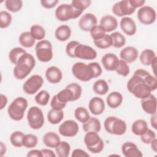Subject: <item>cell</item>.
<instances>
[{"instance_id":"e575fe53","label":"cell","mask_w":157,"mask_h":157,"mask_svg":"<svg viewBox=\"0 0 157 157\" xmlns=\"http://www.w3.org/2000/svg\"><path fill=\"white\" fill-rule=\"evenodd\" d=\"M112 40V47L116 48H120L123 47L126 44V37L121 33L116 31L110 34Z\"/></svg>"},{"instance_id":"ab89813d","label":"cell","mask_w":157,"mask_h":157,"mask_svg":"<svg viewBox=\"0 0 157 157\" xmlns=\"http://www.w3.org/2000/svg\"><path fill=\"white\" fill-rule=\"evenodd\" d=\"M23 5L21 0H6L5 1V6L6 9L13 13L20 11Z\"/></svg>"},{"instance_id":"836d02e7","label":"cell","mask_w":157,"mask_h":157,"mask_svg":"<svg viewBox=\"0 0 157 157\" xmlns=\"http://www.w3.org/2000/svg\"><path fill=\"white\" fill-rule=\"evenodd\" d=\"M93 90L97 94L104 95L109 91V86L105 80L99 79L94 83Z\"/></svg>"},{"instance_id":"9c48e42d","label":"cell","mask_w":157,"mask_h":157,"mask_svg":"<svg viewBox=\"0 0 157 157\" xmlns=\"http://www.w3.org/2000/svg\"><path fill=\"white\" fill-rule=\"evenodd\" d=\"M44 83V78L40 75L34 74L28 78L23 85V91L29 95L36 93L42 87Z\"/></svg>"},{"instance_id":"277c9868","label":"cell","mask_w":157,"mask_h":157,"mask_svg":"<svg viewBox=\"0 0 157 157\" xmlns=\"http://www.w3.org/2000/svg\"><path fill=\"white\" fill-rule=\"evenodd\" d=\"M28 106V101L25 98H16L13 100L7 108V113L9 117L15 121L21 120Z\"/></svg>"},{"instance_id":"6da1fadb","label":"cell","mask_w":157,"mask_h":157,"mask_svg":"<svg viewBox=\"0 0 157 157\" xmlns=\"http://www.w3.org/2000/svg\"><path fill=\"white\" fill-rule=\"evenodd\" d=\"M148 73L150 72L145 69H138L127 82L128 90L137 98L142 99L151 94L152 91L145 79Z\"/></svg>"},{"instance_id":"83f0119b","label":"cell","mask_w":157,"mask_h":157,"mask_svg":"<svg viewBox=\"0 0 157 157\" xmlns=\"http://www.w3.org/2000/svg\"><path fill=\"white\" fill-rule=\"evenodd\" d=\"M71 29L66 25L59 26L55 31V36L57 40L61 42H64L68 40L71 36Z\"/></svg>"},{"instance_id":"ee69618b","label":"cell","mask_w":157,"mask_h":157,"mask_svg":"<svg viewBox=\"0 0 157 157\" xmlns=\"http://www.w3.org/2000/svg\"><path fill=\"white\" fill-rule=\"evenodd\" d=\"M50 99V94L46 90H42L39 91L34 98L36 102L42 106L46 105Z\"/></svg>"},{"instance_id":"f1b7e54d","label":"cell","mask_w":157,"mask_h":157,"mask_svg":"<svg viewBox=\"0 0 157 157\" xmlns=\"http://www.w3.org/2000/svg\"><path fill=\"white\" fill-rule=\"evenodd\" d=\"M82 129L85 132L90 131L99 132L101 129V121L96 117H90L87 121L83 123Z\"/></svg>"},{"instance_id":"7a4b0ae2","label":"cell","mask_w":157,"mask_h":157,"mask_svg":"<svg viewBox=\"0 0 157 157\" xmlns=\"http://www.w3.org/2000/svg\"><path fill=\"white\" fill-rule=\"evenodd\" d=\"M35 65L36 60L34 56L29 53H25L15 65L13 71L14 77L18 80L25 78L32 71Z\"/></svg>"},{"instance_id":"7bdbcfd3","label":"cell","mask_w":157,"mask_h":157,"mask_svg":"<svg viewBox=\"0 0 157 157\" xmlns=\"http://www.w3.org/2000/svg\"><path fill=\"white\" fill-rule=\"evenodd\" d=\"M26 52V51L23 48H21V47L13 48L9 53V59L12 64L15 65L18 59L20 58V56Z\"/></svg>"},{"instance_id":"74e56055","label":"cell","mask_w":157,"mask_h":157,"mask_svg":"<svg viewBox=\"0 0 157 157\" xmlns=\"http://www.w3.org/2000/svg\"><path fill=\"white\" fill-rule=\"evenodd\" d=\"M74 117L78 121L82 123L87 121L91 117L88 110L84 107H77L74 111Z\"/></svg>"},{"instance_id":"d4e9b609","label":"cell","mask_w":157,"mask_h":157,"mask_svg":"<svg viewBox=\"0 0 157 157\" xmlns=\"http://www.w3.org/2000/svg\"><path fill=\"white\" fill-rule=\"evenodd\" d=\"M91 3L90 0H73L71 5L74 11L75 19L80 17L83 11L91 5Z\"/></svg>"},{"instance_id":"d6986e66","label":"cell","mask_w":157,"mask_h":157,"mask_svg":"<svg viewBox=\"0 0 157 157\" xmlns=\"http://www.w3.org/2000/svg\"><path fill=\"white\" fill-rule=\"evenodd\" d=\"M105 108L104 101L99 97H93L89 101L88 109L90 112L94 115L102 114L104 112Z\"/></svg>"},{"instance_id":"7c38bea8","label":"cell","mask_w":157,"mask_h":157,"mask_svg":"<svg viewBox=\"0 0 157 157\" xmlns=\"http://www.w3.org/2000/svg\"><path fill=\"white\" fill-rule=\"evenodd\" d=\"M79 131V127L76 121L73 120H67L62 123L59 128V133L64 137H72L75 136Z\"/></svg>"},{"instance_id":"ac0fdd59","label":"cell","mask_w":157,"mask_h":157,"mask_svg":"<svg viewBox=\"0 0 157 157\" xmlns=\"http://www.w3.org/2000/svg\"><path fill=\"white\" fill-rule=\"evenodd\" d=\"M120 26L123 32L128 36H133L137 31V26L135 21L129 17H123L120 20Z\"/></svg>"},{"instance_id":"4fadbf2b","label":"cell","mask_w":157,"mask_h":157,"mask_svg":"<svg viewBox=\"0 0 157 157\" xmlns=\"http://www.w3.org/2000/svg\"><path fill=\"white\" fill-rule=\"evenodd\" d=\"M75 56L81 59L93 60L97 57V52L91 47L80 43L75 48Z\"/></svg>"},{"instance_id":"30bf717a","label":"cell","mask_w":157,"mask_h":157,"mask_svg":"<svg viewBox=\"0 0 157 157\" xmlns=\"http://www.w3.org/2000/svg\"><path fill=\"white\" fill-rule=\"evenodd\" d=\"M137 17L143 25H150L155 21L156 12L153 7L148 6H143L138 10Z\"/></svg>"},{"instance_id":"52a82bcc","label":"cell","mask_w":157,"mask_h":157,"mask_svg":"<svg viewBox=\"0 0 157 157\" xmlns=\"http://www.w3.org/2000/svg\"><path fill=\"white\" fill-rule=\"evenodd\" d=\"M35 50L37 59L42 63L49 62L53 58L52 44L48 40H39L35 45Z\"/></svg>"},{"instance_id":"e0dca14e","label":"cell","mask_w":157,"mask_h":157,"mask_svg":"<svg viewBox=\"0 0 157 157\" xmlns=\"http://www.w3.org/2000/svg\"><path fill=\"white\" fill-rule=\"evenodd\" d=\"M45 75L47 81L53 84L60 82L63 78V72L61 70L55 66L48 67L45 71Z\"/></svg>"},{"instance_id":"f35d334b","label":"cell","mask_w":157,"mask_h":157,"mask_svg":"<svg viewBox=\"0 0 157 157\" xmlns=\"http://www.w3.org/2000/svg\"><path fill=\"white\" fill-rule=\"evenodd\" d=\"M25 134L20 131L13 132L10 136V142L11 144L15 147L20 148L23 147V139Z\"/></svg>"},{"instance_id":"f6af8a7d","label":"cell","mask_w":157,"mask_h":157,"mask_svg":"<svg viewBox=\"0 0 157 157\" xmlns=\"http://www.w3.org/2000/svg\"><path fill=\"white\" fill-rule=\"evenodd\" d=\"M12 21L11 14L6 11L2 10L0 12V27L1 28H6L9 27Z\"/></svg>"},{"instance_id":"2e32d148","label":"cell","mask_w":157,"mask_h":157,"mask_svg":"<svg viewBox=\"0 0 157 157\" xmlns=\"http://www.w3.org/2000/svg\"><path fill=\"white\" fill-rule=\"evenodd\" d=\"M120 59L112 53L105 54L101 58V63L104 69L108 71H115L118 66Z\"/></svg>"},{"instance_id":"603a6c76","label":"cell","mask_w":157,"mask_h":157,"mask_svg":"<svg viewBox=\"0 0 157 157\" xmlns=\"http://www.w3.org/2000/svg\"><path fill=\"white\" fill-rule=\"evenodd\" d=\"M117 19L110 15L103 16L100 20L99 25L104 29L105 33H110L115 30L118 27Z\"/></svg>"},{"instance_id":"91938a15","label":"cell","mask_w":157,"mask_h":157,"mask_svg":"<svg viewBox=\"0 0 157 157\" xmlns=\"http://www.w3.org/2000/svg\"><path fill=\"white\" fill-rule=\"evenodd\" d=\"M150 124L152 128H153L155 129H157V121H156V113L151 115L150 118Z\"/></svg>"},{"instance_id":"d6a6232c","label":"cell","mask_w":157,"mask_h":157,"mask_svg":"<svg viewBox=\"0 0 157 157\" xmlns=\"http://www.w3.org/2000/svg\"><path fill=\"white\" fill-rule=\"evenodd\" d=\"M64 118V112L52 109L47 113V120L52 124H57L60 123Z\"/></svg>"},{"instance_id":"bcb514c9","label":"cell","mask_w":157,"mask_h":157,"mask_svg":"<svg viewBox=\"0 0 157 157\" xmlns=\"http://www.w3.org/2000/svg\"><path fill=\"white\" fill-rule=\"evenodd\" d=\"M90 36L94 40H98L106 34L104 29L100 25H96L93 26L90 31Z\"/></svg>"},{"instance_id":"8fae6325","label":"cell","mask_w":157,"mask_h":157,"mask_svg":"<svg viewBox=\"0 0 157 157\" xmlns=\"http://www.w3.org/2000/svg\"><path fill=\"white\" fill-rule=\"evenodd\" d=\"M112 10L114 15L120 17H124L134 13L136 9L131 5L129 0H123L116 2L113 6Z\"/></svg>"},{"instance_id":"6f0895ef","label":"cell","mask_w":157,"mask_h":157,"mask_svg":"<svg viewBox=\"0 0 157 157\" xmlns=\"http://www.w3.org/2000/svg\"><path fill=\"white\" fill-rule=\"evenodd\" d=\"M129 1L131 5L135 9L142 7L145 2L144 0H129Z\"/></svg>"},{"instance_id":"ba28073f","label":"cell","mask_w":157,"mask_h":157,"mask_svg":"<svg viewBox=\"0 0 157 157\" xmlns=\"http://www.w3.org/2000/svg\"><path fill=\"white\" fill-rule=\"evenodd\" d=\"M27 121L33 129H39L44 124L45 119L42 110L37 106L30 107L27 112Z\"/></svg>"},{"instance_id":"9f6ffc18","label":"cell","mask_w":157,"mask_h":157,"mask_svg":"<svg viewBox=\"0 0 157 157\" xmlns=\"http://www.w3.org/2000/svg\"><path fill=\"white\" fill-rule=\"evenodd\" d=\"M27 157H42L41 150L34 149L29 151L26 155Z\"/></svg>"},{"instance_id":"c3c4849f","label":"cell","mask_w":157,"mask_h":157,"mask_svg":"<svg viewBox=\"0 0 157 157\" xmlns=\"http://www.w3.org/2000/svg\"><path fill=\"white\" fill-rule=\"evenodd\" d=\"M141 141L145 144H150V142L156 138V133L150 129H148L147 131L140 136Z\"/></svg>"},{"instance_id":"44dd1931","label":"cell","mask_w":157,"mask_h":157,"mask_svg":"<svg viewBox=\"0 0 157 157\" xmlns=\"http://www.w3.org/2000/svg\"><path fill=\"white\" fill-rule=\"evenodd\" d=\"M121 59L127 63H131L135 61L139 56L137 49L132 46H127L123 48L120 53Z\"/></svg>"},{"instance_id":"cb8c5ba5","label":"cell","mask_w":157,"mask_h":157,"mask_svg":"<svg viewBox=\"0 0 157 157\" xmlns=\"http://www.w3.org/2000/svg\"><path fill=\"white\" fill-rule=\"evenodd\" d=\"M42 140L46 147L52 148H55L61 142V139L58 134L52 131L45 133L43 136Z\"/></svg>"},{"instance_id":"f5cc1de1","label":"cell","mask_w":157,"mask_h":157,"mask_svg":"<svg viewBox=\"0 0 157 157\" xmlns=\"http://www.w3.org/2000/svg\"><path fill=\"white\" fill-rule=\"evenodd\" d=\"M71 156L72 157H89L90 155L86 151H85L82 149L76 148L73 150Z\"/></svg>"},{"instance_id":"1f68e13d","label":"cell","mask_w":157,"mask_h":157,"mask_svg":"<svg viewBox=\"0 0 157 157\" xmlns=\"http://www.w3.org/2000/svg\"><path fill=\"white\" fill-rule=\"evenodd\" d=\"M18 41L22 47L25 48H31L34 45L36 40L33 38L29 31H25L21 33Z\"/></svg>"},{"instance_id":"5b68a950","label":"cell","mask_w":157,"mask_h":157,"mask_svg":"<svg viewBox=\"0 0 157 157\" xmlns=\"http://www.w3.org/2000/svg\"><path fill=\"white\" fill-rule=\"evenodd\" d=\"M104 127L107 132L117 136L124 134L127 129L126 122L115 116L107 117L104 122Z\"/></svg>"},{"instance_id":"484cf974","label":"cell","mask_w":157,"mask_h":157,"mask_svg":"<svg viewBox=\"0 0 157 157\" xmlns=\"http://www.w3.org/2000/svg\"><path fill=\"white\" fill-rule=\"evenodd\" d=\"M83 140L87 149H88L98 145L102 140V139L98 134V132L90 131L86 132Z\"/></svg>"},{"instance_id":"d590c367","label":"cell","mask_w":157,"mask_h":157,"mask_svg":"<svg viewBox=\"0 0 157 157\" xmlns=\"http://www.w3.org/2000/svg\"><path fill=\"white\" fill-rule=\"evenodd\" d=\"M30 33L35 40H43L46 34L44 28L40 25H34L30 28Z\"/></svg>"},{"instance_id":"4316f807","label":"cell","mask_w":157,"mask_h":157,"mask_svg":"<svg viewBox=\"0 0 157 157\" xmlns=\"http://www.w3.org/2000/svg\"><path fill=\"white\" fill-rule=\"evenodd\" d=\"M123 100V96L120 92L113 91L108 94L106 98V102L109 107L116 109L121 104Z\"/></svg>"},{"instance_id":"5bb4252c","label":"cell","mask_w":157,"mask_h":157,"mask_svg":"<svg viewBox=\"0 0 157 157\" xmlns=\"http://www.w3.org/2000/svg\"><path fill=\"white\" fill-rule=\"evenodd\" d=\"M55 17L60 21H67L75 19L74 11L71 4H62L55 10Z\"/></svg>"},{"instance_id":"db71d44e","label":"cell","mask_w":157,"mask_h":157,"mask_svg":"<svg viewBox=\"0 0 157 157\" xmlns=\"http://www.w3.org/2000/svg\"><path fill=\"white\" fill-rule=\"evenodd\" d=\"M104 148V143L102 140L98 145H96L94 147L88 148V150L89 151H90L91 153H99L103 150Z\"/></svg>"},{"instance_id":"4dcf8cb0","label":"cell","mask_w":157,"mask_h":157,"mask_svg":"<svg viewBox=\"0 0 157 157\" xmlns=\"http://www.w3.org/2000/svg\"><path fill=\"white\" fill-rule=\"evenodd\" d=\"M156 58L155 52L151 49L144 50L139 56L140 63L145 66H150L152 61Z\"/></svg>"},{"instance_id":"680465c9","label":"cell","mask_w":157,"mask_h":157,"mask_svg":"<svg viewBox=\"0 0 157 157\" xmlns=\"http://www.w3.org/2000/svg\"><path fill=\"white\" fill-rule=\"evenodd\" d=\"M0 98H1V105H0V109L2 110L6 105L7 104L8 102V99L6 96H5L3 94H1L0 95Z\"/></svg>"},{"instance_id":"60d3db41","label":"cell","mask_w":157,"mask_h":157,"mask_svg":"<svg viewBox=\"0 0 157 157\" xmlns=\"http://www.w3.org/2000/svg\"><path fill=\"white\" fill-rule=\"evenodd\" d=\"M38 143L37 137L33 134H25L23 139V146L26 148L35 147Z\"/></svg>"},{"instance_id":"7402d4cb","label":"cell","mask_w":157,"mask_h":157,"mask_svg":"<svg viewBox=\"0 0 157 157\" xmlns=\"http://www.w3.org/2000/svg\"><path fill=\"white\" fill-rule=\"evenodd\" d=\"M141 107L147 114L153 115L156 112V98L153 94L141 99Z\"/></svg>"},{"instance_id":"11a10c76","label":"cell","mask_w":157,"mask_h":157,"mask_svg":"<svg viewBox=\"0 0 157 157\" xmlns=\"http://www.w3.org/2000/svg\"><path fill=\"white\" fill-rule=\"evenodd\" d=\"M42 157H56V155L54 151L49 148H44L41 150Z\"/></svg>"},{"instance_id":"7dc6e473","label":"cell","mask_w":157,"mask_h":157,"mask_svg":"<svg viewBox=\"0 0 157 157\" xmlns=\"http://www.w3.org/2000/svg\"><path fill=\"white\" fill-rule=\"evenodd\" d=\"M116 72L123 77L127 76L130 72V69L128 64L122 59H120L119 64L116 69Z\"/></svg>"},{"instance_id":"816d5d0a","label":"cell","mask_w":157,"mask_h":157,"mask_svg":"<svg viewBox=\"0 0 157 157\" xmlns=\"http://www.w3.org/2000/svg\"><path fill=\"white\" fill-rule=\"evenodd\" d=\"M42 6L45 9H52L59 2L58 0H41L40 1Z\"/></svg>"},{"instance_id":"b9f144b4","label":"cell","mask_w":157,"mask_h":157,"mask_svg":"<svg viewBox=\"0 0 157 157\" xmlns=\"http://www.w3.org/2000/svg\"><path fill=\"white\" fill-rule=\"evenodd\" d=\"M93 42L95 46L100 49H106L112 46V40L111 36L110 35L107 34L102 39L98 40H94Z\"/></svg>"},{"instance_id":"9a60e30c","label":"cell","mask_w":157,"mask_h":157,"mask_svg":"<svg viewBox=\"0 0 157 157\" xmlns=\"http://www.w3.org/2000/svg\"><path fill=\"white\" fill-rule=\"evenodd\" d=\"M98 20L96 15L92 13L83 14L78 20V26L83 31L90 32V29L97 25Z\"/></svg>"},{"instance_id":"be15d7a7","label":"cell","mask_w":157,"mask_h":157,"mask_svg":"<svg viewBox=\"0 0 157 157\" xmlns=\"http://www.w3.org/2000/svg\"><path fill=\"white\" fill-rule=\"evenodd\" d=\"M156 59H157V57L152 61V63H151L150 66H151V68L153 69V74L155 75H156V71H155V69H156Z\"/></svg>"},{"instance_id":"ffe728a7","label":"cell","mask_w":157,"mask_h":157,"mask_svg":"<svg viewBox=\"0 0 157 157\" xmlns=\"http://www.w3.org/2000/svg\"><path fill=\"white\" fill-rule=\"evenodd\" d=\"M121 152L125 157H142L143 154L132 142H126L121 146Z\"/></svg>"},{"instance_id":"f546056e","label":"cell","mask_w":157,"mask_h":157,"mask_svg":"<svg viewBox=\"0 0 157 157\" xmlns=\"http://www.w3.org/2000/svg\"><path fill=\"white\" fill-rule=\"evenodd\" d=\"M148 129V124L145 120L138 119L134 121L131 126V131L136 136H140Z\"/></svg>"},{"instance_id":"94428289","label":"cell","mask_w":157,"mask_h":157,"mask_svg":"<svg viewBox=\"0 0 157 157\" xmlns=\"http://www.w3.org/2000/svg\"><path fill=\"white\" fill-rule=\"evenodd\" d=\"M6 145L3 143V142H0V154L1 156H3L6 153Z\"/></svg>"},{"instance_id":"681fc988","label":"cell","mask_w":157,"mask_h":157,"mask_svg":"<svg viewBox=\"0 0 157 157\" xmlns=\"http://www.w3.org/2000/svg\"><path fill=\"white\" fill-rule=\"evenodd\" d=\"M79 44L80 42L76 40H72L69 42L66 46V53L67 55L72 58H75V50Z\"/></svg>"},{"instance_id":"6125c7cd","label":"cell","mask_w":157,"mask_h":157,"mask_svg":"<svg viewBox=\"0 0 157 157\" xmlns=\"http://www.w3.org/2000/svg\"><path fill=\"white\" fill-rule=\"evenodd\" d=\"M150 145H151V148L152 149V150L154 152H156L157 151V139L156 138L153 139L151 142H150Z\"/></svg>"},{"instance_id":"f907efd6","label":"cell","mask_w":157,"mask_h":157,"mask_svg":"<svg viewBox=\"0 0 157 157\" xmlns=\"http://www.w3.org/2000/svg\"><path fill=\"white\" fill-rule=\"evenodd\" d=\"M67 103L63 102L60 101L56 95H55L52 97L51 101H50V106L52 109L56 110H63L66 106Z\"/></svg>"},{"instance_id":"3957f363","label":"cell","mask_w":157,"mask_h":157,"mask_svg":"<svg viewBox=\"0 0 157 157\" xmlns=\"http://www.w3.org/2000/svg\"><path fill=\"white\" fill-rule=\"evenodd\" d=\"M82 88L77 83H71L56 95L58 99L65 103L78 100L82 96Z\"/></svg>"},{"instance_id":"8d00e7d4","label":"cell","mask_w":157,"mask_h":157,"mask_svg":"<svg viewBox=\"0 0 157 157\" xmlns=\"http://www.w3.org/2000/svg\"><path fill=\"white\" fill-rule=\"evenodd\" d=\"M55 149L57 156L67 157L71 151V145L66 141H61L59 144Z\"/></svg>"},{"instance_id":"8992f818","label":"cell","mask_w":157,"mask_h":157,"mask_svg":"<svg viewBox=\"0 0 157 157\" xmlns=\"http://www.w3.org/2000/svg\"><path fill=\"white\" fill-rule=\"evenodd\" d=\"M72 73L78 80L88 82L94 77L93 69L88 63V64L82 62H76L72 66Z\"/></svg>"}]
</instances>
